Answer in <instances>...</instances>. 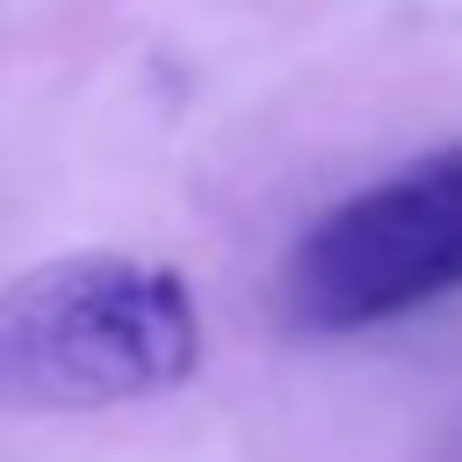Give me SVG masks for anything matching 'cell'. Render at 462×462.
<instances>
[{
  "label": "cell",
  "mask_w": 462,
  "mask_h": 462,
  "mask_svg": "<svg viewBox=\"0 0 462 462\" xmlns=\"http://www.w3.org/2000/svg\"><path fill=\"white\" fill-rule=\"evenodd\" d=\"M448 289H462V144L325 209L282 267V303L303 332H361Z\"/></svg>",
  "instance_id": "7a4b0ae2"
},
{
  "label": "cell",
  "mask_w": 462,
  "mask_h": 462,
  "mask_svg": "<svg viewBox=\"0 0 462 462\" xmlns=\"http://www.w3.org/2000/svg\"><path fill=\"white\" fill-rule=\"evenodd\" d=\"M202 318L173 267L65 253L0 289V411H101L188 383Z\"/></svg>",
  "instance_id": "6da1fadb"
}]
</instances>
